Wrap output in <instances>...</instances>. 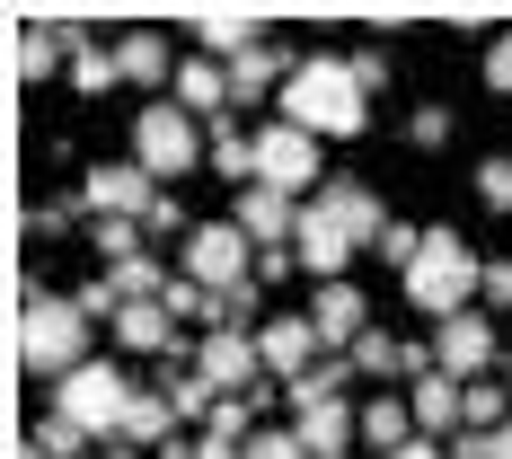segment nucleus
Wrapping results in <instances>:
<instances>
[{
  "label": "nucleus",
  "instance_id": "1",
  "mask_svg": "<svg viewBox=\"0 0 512 459\" xmlns=\"http://www.w3.org/2000/svg\"><path fill=\"white\" fill-rule=\"evenodd\" d=\"M283 124H301L318 142H354L371 124V89L354 80V62L336 53H301V71L283 80Z\"/></svg>",
  "mask_w": 512,
  "mask_h": 459
},
{
  "label": "nucleus",
  "instance_id": "2",
  "mask_svg": "<svg viewBox=\"0 0 512 459\" xmlns=\"http://www.w3.org/2000/svg\"><path fill=\"white\" fill-rule=\"evenodd\" d=\"M18 362L45 371L53 389L89 362V309H80V292H36L18 309Z\"/></svg>",
  "mask_w": 512,
  "mask_h": 459
},
{
  "label": "nucleus",
  "instance_id": "3",
  "mask_svg": "<svg viewBox=\"0 0 512 459\" xmlns=\"http://www.w3.org/2000/svg\"><path fill=\"white\" fill-rule=\"evenodd\" d=\"M398 283H407V301L424 309L433 327H442V318H460V309L477 301L486 265H477V248H468L460 230H424V256H415V265L398 274Z\"/></svg>",
  "mask_w": 512,
  "mask_h": 459
},
{
  "label": "nucleus",
  "instance_id": "4",
  "mask_svg": "<svg viewBox=\"0 0 512 459\" xmlns=\"http://www.w3.org/2000/svg\"><path fill=\"white\" fill-rule=\"evenodd\" d=\"M133 159H142L159 186H168V177H195V168H212V133H204V124H195L177 98H151L142 115H133Z\"/></svg>",
  "mask_w": 512,
  "mask_h": 459
},
{
  "label": "nucleus",
  "instance_id": "5",
  "mask_svg": "<svg viewBox=\"0 0 512 459\" xmlns=\"http://www.w3.org/2000/svg\"><path fill=\"white\" fill-rule=\"evenodd\" d=\"M133 398H142V389H133V371H115V362H80V371L53 389V415H71L89 442H115V433H124V415H133Z\"/></svg>",
  "mask_w": 512,
  "mask_h": 459
},
{
  "label": "nucleus",
  "instance_id": "6",
  "mask_svg": "<svg viewBox=\"0 0 512 459\" xmlns=\"http://www.w3.org/2000/svg\"><path fill=\"white\" fill-rule=\"evenodd\" d=\"M177 274H195L204 292H239V283H256V239L239 221H195L177 248Z\"/></svg>",
  "mask_w": 512,
  "mask_h": 459
},
{
  "label": "nucleus",
  "instance_id": "7",
  "mask_svg": "<svg viewBox=\"0 0 512 459\" xmlns=\"http://www.w3.org/2000/svg\"><path fill=\"white\" fill-rule=\"evenodd\" d=\"M283 398H292V442H301L309 459H354L362 407H345V398H336V389H318V380H292Z\"/></svg>",
  "mask_w": 512,
  "mask_h": 459
},
{
  "label": "nucleus",
  "instance_id": "8",
  "mask_svg": "<svg viewBox=\"0 0 512 459\" xmlns=\"http://www.w3.org/2000/svg\"><path fill=\"white\" fill-rule=\"evenodd\" d=\"M256 186H283V195H318V133L301 124H265L256 133Z\"/></svg>",
  "mask_w": 512,
  "mask_h": 459
},
{
  "label": "nucleus",
  "instance_id": "9",
  "mask_svg": "<svg viewBox=\"0 0 512 459\" xmlns=\"http://www.w3.org/2000/svg\"><path fill=\"white\" fill-rule=\"evenodd\" d=\"M80 204L98 212V221H151L159 177L142 168V159H98V168H89V186H80Z\"/></svg>",
  "mask_w": 512,
  "mask_h": 459
},
{
  "label": "nucleus",
  "instance_id": "10",
  "mask_svg": "<svg viewBox=\"0 0 512 459\" xmlns=\"http://www.w3.org/2000/svg\"><path fill=\"white\" fill-rule=\"evenodd\" d=\"M495 354H504V345H495V318H486V309H460V318L433 327V371H451L460 389H468V380H486Z\"/></svg>",
  "mask_w": 512,
  "mask_h": 459
},
{
  "label": "nucleus",
  "instance_id": "11",
  "mask_svg": "<svg viewBox=\"0 0 512 459\" xmlns=\"http://www.w3.org/2000/svg\"><path fill=\"white\" fill-rule=\"evenodd\" d=\"M195 371L212 380V398H248L256 389V327H204V345H195Z\"/></svg>",
  "mask_w": 512,
  "mask_h": 459
},
{
  "label": "nucleus",
  "instance_id": "12",
  "mask_svg": "<svg viewBox=\"0 0 512 459\" xmlns=\"http://www.w3.org/2000/svg\"><path fill=\"white\" fill-rule=\"evenodd\" d=\"M256 362L292 389V380H309L318 362H327V345H318V327H309V309H292V318H265L256 327Z\"/></svg>",
  "mask_w": 512,
  "mask_h": 459
},
{
  "label": "nucleus",
  "instance_id": "13",
  "mask_svg": "<svg viewBox=\"0 0 512 459\" xmlns=\"http://www.w3.org/2000/svg\"><path fill=\"white\" fill-rule=\"evenodd\" d=\"M309 204L327 212V221H336V230H345L354 248H380V230H389V204H380V195H371L362 177H327V186H318Z\"/></svg>",
  "mask_w": 512,
  "mask_h": 459
},
{
  "label": "nucleus",
  "instance_id": "14",
  "mask_svg": "<svg viewBox=\"0 0 512 459\" xmlns=\"http://www.w3.org/2000/svg\"><path fill=\"white\" fill-rule=\"evenodd\" d=\"M239 230H248L256 248H292L301 239V195H283V186H239V212H230Z\"/></svg>",
  "mask_w": 512,
  "mask_h": 459
},
{
  "label": "nucleus",
  "instance_id": "15",
  "mask_svg": "<svg viewBox=\"0 0 512 459\" xmlns=\"http://www.w3.org/2000/svg\"><path fill=\"white\" fill-rule=\"evenodd\" d=\"M115 71H124V89H177V45L159 36V27H124L115 36Z\"/></svg>",
  "mask_w": 512,
  "mask_h": 459
},
{
  "label": "nucleus",
  "instance_id": "16",
  "mask_svg": "<svg viewBox=\"0 0 512 459\" xmlns=\"http://www.w3.org/2000/svg\"><path fill=\"white\" fill-rule=\"evenodd\" d=\"M309 327H318V345H327V354H336V345L354 354L362 336H371V301H362L354 283H318V301H309Z\"/></svg>",
  "mask_w": 512,
  "mask_h": 459
},
{
  "label": "nucleus",
  "instance_id": "17",
  "mask_svg": "<svg viewBox=\"0 0 512 459\" xmlns=\"http://www.w3.org/2000/svg\"><path fill=\"white\" fill-rule=\"evenodd\" d=\"M292 256H301L309 283H345V265H354V239L327 221L318 204H301V239H292Z\"/></svg>",
  "mask_w": 512,
  "mask_h": 459
},
{
  "label": "nucleus",
  "instance_id": "18",
  "mask_svg": "<svg viewBox=\"0 0 512 459\" xmlns=\"http://www.w3.org/2000/svg\"><path fill=\"white\" fill-rule=\"evenodd\" d=\"M177 106H186V115H195V124H221V115H230V62H212V53H186V71H177Z\"/></svg>",
  "mask_w": 512,
  "mask_h": 459
},
{
  "label": "nucleus",
  "instance_id": "19",
  "mask_svg": "<svg viewBox=\"0 0 512 459\" xmlns=\"http://www.w3.org/2000/svg\"><path fill=\"white\" fill-rule=\"evenodd\" d=\"M186 27H195V53H212V62H239V53L265 45V18L256 9H195Z\"/></svg>",
  "mask_w": 512,
  "mask_h": 459
},
{
  "label": "nucleus",
  "instance_id": "20",
  "mask_svg": "<svg viewBox=\"0 0 512 459\" xmlns=\"http://www.w3.org/2000/svg\"><path fill=\"white\" fill-rule=\"evenodd\" d=\"M407 407H415V433L424 442H451L460 433V380L451 371H424V380H407Z\"/></svg>",
  "mask_w": 512,
  "mask_h": 459
},
{
  "label": "nucleus",
  "instance_id": "21",
  "mask_svg": "<svg viewBox=\"0 0 512 459\" xmlns=\"http://www.w3.org/2000/svg\"><path fill=\"white\" fill-rule=\"evenodd\" d=\"M292 71H301V53H283L274 36H265L256 53L230 62V98H239V106H248V98H283V80H292Z\"/></svg>",
  "mask_w": 512,
  "mask_h": 459
},
{
  "label": "nucleus",
  "instance_id": "22",
  "mask_svg": "<svg viewBox=\"0 0 512 459\" xmlns=\"http://www.w3.org/2000/svg\"><path fill=\"white\" fill-rule=\"evenodd\" d=\"M115 345H124V354H186L168 301H124V309H115Z\"/></svg>",
  "mask_w": 512,
  "mask_h": 459
},
{
  "label": "nucleus",
  "instance_id": "23",
  "mask_svg": "<svg viewBox=\"0 0 512 459\" xmlns=\"http://www.w3.org/2000/svg\"><path fill=\"white\" fill-rule=\"evenodd\" d=\"M124 451H177V407L159 398V389H142L133 398V415H124V433H115Z\"/></svg>",
  "mask_w": 512,
  "mask_h": 459
},
{
  "label": "nucleus",
  "instance_id": "24",
  "mask_svg": "<svg viewBox=\"0 0 512 459\" xmlns=\"http://www.w3.org/2000/svg\"><path fill=\"white\" fill-rule=\"evenodd\" d=\"M62 53H71L62 18H36V27H18V80H53V71H71Z\"/></svg>",
  "mask_w": 512,
  "mask_h": 459
},
{
  "label": "nucleus",
  "instance_id": "25",
  "mask_svg": "<svg viewBox=\"0 0 512 459\" xmlns=\"http://www.w3.org/2000/svg\"><path fill=\"white\" fill-rule=\"evenodd\" d=\"M362 442H371L380 459H389V451H407V442H415V407H407V398H389V389H380V398L362 407Z\"/></svg>",
  "mask_w": 512,
  "mask_h": 459
},
{
  "label": "nucleus",
  "instance_id": "26",
  "mask_svg": "<svg viewBox=\"0 0 512 459\" xmlns=\"http://www.w3.org/2000/svg\"><path fill=\"white\" fill-rule=\"evenodd\" d=\"M159 398L177 407V424H204V415L221 407V398H212V380L195 371V362H168V371H159Z\"/></svg>",
  "mask_w": 512,
  "mask_h": 459
},
{
  "label": "nucleus",
  "instance_id": "27",
  "mask_svg": "<svg viewBox=\"0 0 512 459\" xmlns=\"http://www.w3.org/2000/svg\"><path fill=\"white\" fill-rule=\"evenodd\" d=\"M168 283H177V274H159V256L106 265V292H115V309H124V301H168Z\"/></svg>",
  "mask_w": 512,
  "mask_h": 459
},
{
  "label": "nucleus",
  "instance_id": "28",
  "mask_svg": "<svg viewBox=\"0 0 512 459\" xmlns=\"http://www.w3.org/2000/svg\"><path fill=\"white\" fill-rule=\"evenodd\" d=\"M460 424H468V433H504V424H512V389L468 380V389H460Z\"/></svg>",
  "mask_w": 512,
  "mask_h": 459
},
{
  "label": "nucleus",
  "instance_id": "29",
  "mask_svg": "<svg viewBox=\"0 0 512 459\" xmlns=\"http://www.w3.org/2000/svg\"><path fill=\"white\" fill-rule=\"evenodd\" d=\"M80 98H106V89H124V71H115V45H80L71 53V71H62Z\"/></svg>",
  "mask_w": 512,
  "mask_h": 459
},
{
  "label": "nucleus",
  "instance_id": "30",
  "mask_svg": "<svg viewBox=\"0 0 512 459\" xmlns=\"http://www.w3.org/2000/svg\"><path fill=\"white\" fill-rule=\"evenodd\" d=\"M345 362H354V371H371V380H407V345H389L380 327H371V336H362Z\"/></svg>",
  "mask_w": 512,
  "mask_h": 459
},
{
  "label": "nucleus",
  "instance_id": "31",
  "mask_svg": "<svg viewBox=\"0 0 512 459\" xmlns=\"http://www.w3.org/2000/svg\"><path fill=\"white\" fill-rule=\"evenodd\" d=\"M80 451H89V433H80L71 415H45L36 442H27V459H80Z\"/></svg>",
  "mask_w": 512,
  "mask_h": 459
},
{
  "label": "nucleus",
  "instance_id": "32",
  "mask_svg": "<svg viewBox=\"0 0 512 459\" xmlns=\"http://www.w3.org/2000/svg\"><path fill=\"white\" fill-rule=\"evenodd\" d=\"M89 239H98V256H106V265H133V256H151V248H142V239H151L142 221H98Z\"/></svg>",
  "mask_w": 512,
  "mask_h": 459
},
{
  "label": "nucleus",
  "instance_id": "33",
  "mask_svg": "<svg viewBox=\"0 0 512 459\" xmlns=\"http://www.w3.org/2000/svg\"><path fill=\"white\" fill-rule=\"evenodd\" d=\"M168 318H212V327H221V292H204L195 274H177V283H168Z\"/></svg>",
  "mask_w": 512,
  "mask_h": 459
},
{
  "label": "nucleus",
  "instance_id": "34",
  "mask_svg": "<svg viewBox=\"0 0 512 459\" xmlns=\"http://www.w3.org/2000/svg\"><path fill=\"white\" fill-rule=\"evenodd\" d=\"M407 142L442 151V142H451V106H442V98H433V106H415V115H407Z\"/></svg>",
  "mask_w": 512,
  "mask_h": 459
},
{
  "label": "nucleus",
  "instance_id": "35",
  "mask_svg": "<svg viewBox=\"0 0 512 459\" xmlns=\"http://www.w3.org/2000/svg\"><path fill=\"white\" fill-rule=\"evenodd\" d=\"M380 256H389V265L407 274L415 256H424V230H415V221H389V230H380Z\"/></svg>",
  "mask_w": 512,
  "mask_h": 459
},
{
  "label": "nucleus",
  "instance_id": "36",
  "mask_svg": "<svg viewBox=\"0 0 512 459\" xmlns=\"http://www.w3.org/2000/svg\"><path fill=\"white\" fill-rule=\"evenodd\" d=\"M477 195L495 212H512V159H477Z\"/></svg>",
  "mask_w": 512,
  "mask_h": 459
},
{
  "label": "nucleus",
  "instance_id": "37",
  "mask_svg": "<svg viewBox=\"0 0 512 459\" xmlns=\"http://www.w3.org/2000/svg\"><path fill=\"white\" fill-rule=\"evenodd\" d=\"M248 459H309V451L292 442V433H274V424H256V433H248Z\"/></svg>",
  "mask_w": 512,
  "mask_h": 459
},
{
  "label": "nucleus",
  "instance_id": "38",
  "mask_svg": "<svg viewBox=\"0 0 512 459\" xmlns=\"http://www.w3.org/2000/svg\"><path fill=\"white\" fill-rule=\"evenodd\" d=\"M256 301H265V283H239V292H221V327H248Z\"/></svg>",
  "mask_w": 512,
  "mask_h": 459
},
{
  "label": "nucleus",
  "instance_id": "39",
  "mask_svg": "<svg viewBox=\"0 0 512 459\" xmlns=\"http://www.w3.org/2000/svg\"><path fill=\"white\" fill-rule=\"evenodd\" d=\"M477 301H486V309H512V256H495V265H486V283H477Z\"/></svg>",
  "mask_w": 512,
  "mask_h": 459
},
{
  "label": "nucleus",
  "instance_id": "40",
  "mask_svg": "<svg viewBox=\"0 0 512 459\" xmlns=\"http://www.w3.org/2000/svg\"><path fill=\"white\" fill-rule=\"evenodd\" d=\"M486 89H495V98H512V36H495V45H486Z\"/></svg>",
  "mask_w": 512,
  "mask_h": 459
},
{
  "label": "nucleus",
  "instance_id": "41",
  "mask_svg": "<svg viewBox=\"0 0 512 459\" xmlns=\"http://www.w3.org/2000/svg\"><path fill=\"white\" fill-rule=\"evenodd\" d=\"M142 230H151V239H159V230H195V221H186V204H177V195H159V204H151V221H142Z\"/></svg>",
  "mask_w": 512,
  "mask_h": 459
},
{
  "label": "nucleus",
  "instance_id": "42",
  "mask_svg": "<svg viewBox=\"0 0 512 459\" xmlns=\"http://www.w3.org/2000/svg\"><path fill=\"white\" fill-rule=\"evenodd\" d=\"M442 451H451V459H495V433H468V424H460V433H451Z\"/></svg>",
  "mask_w": 512,
  "mask_h": 459
},
{
  "label": "nucleus",
  "instance_id": "43",
  "mask_svg": "<svg viewBox=\"0 0 512 459\" xmlns=\"http://www.w3.org/2000/svg\"><path fill=\"white\" fill-rule=\"evenodd\" d=\"M292 265H301L292 248H256V283H274V274H292Z\"/></svg>",
  "mask_w": 512,
  "mask_h": 459
},
{
  "label": "nucleus",
  "instance_id": "44",
  "mask_svg": "<svg viewBox=\"0 0 512 459\" xmlns=\"http://www.w3.org/2000/svg\"><path fill=\"white\" fill-rule=\"evenodd\" d=\"M389 459H451L442 442H407V451H389Z\"/></svg>",
  "mask_w": 512,
  "mask_h": 459
},
{
  "label": "nucleus",
  "instance_id": "45",
  "mask_svg": "<svg viewBox=\"0 0 512 459\" xmlns=\"http://www.w3.org/2000/svg\"><path fill=\"white\" fill-rule=\"evenodd\" d=\"M495 459H512V424H504V433H495Z\"/></svg>",
  "mask_w": 512,
  "mask_h": 459
},
{
  "label": "nucleus",
  "instance_id": "46",
  "mask_svg": "<svg viewBox=\"0 0 512 459\" xmlns=\"http://www.w3.org/2000/svg\"><path fill=\"white\" fill-rule=\"evenodd\" d=\"M98 459H142V451H124V442H115V451H98Z\"/></svg>",
  "mask_w": 512,
  "mask_h": 459
}]
</instances>
